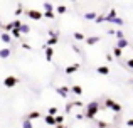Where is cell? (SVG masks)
I'll list each match as a JSON object with an SVG mask.
<instances>
[{"instance_id": "cell-7", "label": "cell", "mask_w": 133, "mask_h": 128, "mask_svg": "<svg viewBox=\"0 0 133 128\" xmlns=\"http://www.w3.org/2000/svg\"><path fill=\"white\" fill-rule=\"evenodd\" d=\"M79 68H81V66H79L78 63H74V64H71V66H68V68L64 69V72L66 74H74L76 71H79Z\"/></svg>"}, {"instance_id": "cell-41", "label": "cell", "mask_w": 133, "mask_h": 128, "mask_svg": "<svg viewBox=\"0 0 133 128\" xmlns=\"http://www.w3.org/2000/svg\"><path fill=\"white\" fill-rule=\"evenodd\" d=\"M131 83H133V81H131Z\"/></svg>"}, {"instance_id": "cell-2", "label": "cell", "mask_w": 133, "mask_h": 128, "mask_svg": "<svg viewBox=\"0 0 133 128\" xmlns=\"http://www.w3.org/2000/svg\"><path fill=\"white\" fill-rule=\"evenodd\" d=\"M103 108L104 110H110V111H113V113H120L121 111V105H120V103H116L115 99H110V98L104 99Z\"/></svg>"}, {"instance_id": "cell-34", "label": "cell", "mask_w": 133, "mask_h": 128, "mask_svg": "<svg viewBox=\"0 0 133 128\" xmlns=\"http://www.w3.org/2000/svg\"><path fill=\"white\" fill-rule=\"evenodd\" d=\"M72 105H74L76 108H83V103L81 101H72Z\"/></svg>"}, {"instance_id": "cell-35", "label": "cell", "mask_w": 133, "mask_h": 128, "mask_svg": "<svg viewBox=\"0 0 133 128\" xmlns=\"http://www.w3.org/2000/svg\"><path fill=\"white\" fill-rule=\"evenodd\" d=\"M22 47H24V49H29V51L32 49V46H30V44H27V42H24V44H22Z\"/></svg>"}, {"instance_id": "cell-31", "label": "cell", "mask_w": 133, "mask_h": 128, "mask_svg": "<svg viewBox=\"0 0 133 128\" xmlns=\"http://www.w3.org/2000/svg\"><path fill=\"white\" fill-rule=\"evenodd\" d=\"M96 123H98V126H99V128H106L108 126V123L106 122H101V120H96Z\"/></svg>"}, {"instance_id": "cell-10", "label": "cell", "mask_w": 133, "mask_h": 128, "mask_svg": "<svg viewBox=\"0 0 133 128\" xmlns=\"http://www.w3.org/2000/svg\"><path fill=\"white\" fill-rule=\"evenodd\" d=\"M44 122H45V125H49V126H56V116L45 115L44 116Z\"/></svg>"}, {"instance_id": "cell-12", "label": "cell", "mask_w": 133, "mask_h": 128, "mask_svg": "<svg viewBox=\"0 0 133 128\" xmlns=\"http://www.w3.org/2000/svg\"><path fill=\"white\" fill-rule=\"evenodd\" d=\"M10 54H12V51L9 47H3V49H0V59H7V57H10Z\"/></svg>"}, {"instance_id": "cell-30", "label": "cell", "mask_w": 133, "mask_h": 128, "mask_svg": "<svg viewBox=\"0 0 133 128\" xmlns=\"http://www.w3.org/2000/svg\"><path fill=\"white\" fill-rule=\"evenodd\" d=\"M84 118H86V116H84V113H78V115L74 116V120H76V122H81V120H84Z\"/></svg>"}, {"instance_id": "cell-40", "label": "cell", "mask_w": 133, "mask_h": 128, "mask_svg": "<svg viewBox=\"0 0 133 128\" xmlns=\"http://www.w3.org/2000/svg\"><path fill=\"white\" fill-rule=\"evenodd\" d=\"M71 2H78V0H71Z\"/></svg>"}, {"instance_id": "cell-9", "label": "cell", "mask_w": 133, "mask_h": 128, "mask_svg": "<svg viewBox=\"0 0 133 128\" xmlns=\"http://www.w3.org/2000/svg\"><path fill=\"white\" fill-rule=\"evenodd\" d=\"M57 42H59V37H57V34H52V32H51V37L47 39V46L54 47V46H56Z\"/></svg>"}, {"instance_id": "cell-27", "label": "cell", "mask_w": 133, "mask_h": 128, "mask_svg": "<svg viewBox=\"0 0 133 128\" xmlns=\"http://www.w3.org/2000/svg\"><path fill=\"white\" fill-rule=\"evenodd\" d=\"M64 123V116L62 115H56V125H62Z\"/></svg>"}, {"instance_id": "cell-1", "label": "cell", "mask_w": 133, "mask_h": 128, "mask_svg": "<svg viewBox=\"0 0 133 128\" xmlns=\"http://www.w3.org/2000/svg\"><path fill=\"white\" fill-rule=\"evenodd\" d=\"M101 111V105L98 101H91L89 105H86V111H84V116L88 120H94L96 115Z\"/></svg>"}, {"instance_id": "cell-5", "label": "cell", "mask_w": 133, "mask_h": 128, "mask_svg": "<svg viewBox=\"0 0 133 128\" xmlns=\"http://www.w3.org/2000/svg\"><path fill=\"white\" fill-rule=\"evenodd\" d=\"M56 93H57L61 98H68L69 93H71V88H68V86H59V88H56Z\"/></svg>"}, {"instance_id": "cell-25", "label": "cell", "mask_w": 133, "mask_h": 128, "mask_svg": "<svg viewBox=\"0 0 133 128\" xmlns=\"http://www.w3.org/2000/svg\"><path fill=\"white\" fill-rule=\"evenodd\" d=\"M47 115H52V116H56V115H57V106H51V108L47 110Z\"/></svg>"}, {"instance_id": "cell-6", "label": "cell", "mask_w": 133, "mask_h": 128, "mask_svg": "<svg viewBox=\"0 0 133 128\" xmlns=\"http://www.w3.org/2000/svg\"><path fill=\"white\" fill-rule=\"evenodd\" d=\"M44 56H45V61H47V63H51L52 57H54V47L47 46V47L44 49Z\"/></svg>"}, {"instance_id": "cell-20", "label": "cell", "mask_w": 133, "mask_h": 128, "mask_svg": "<svg viewBox=\"0 0 133 128\" xmlns=\"http://www.w3.org/2000/svg\"><path fill=\"white\" fill-rule=\"evenodd\" d=\"M83 17H84L86 20H94V19L98 17V14H96V12H86V14H84Z\"/></svg>"}, {"instance_id": "cell-28", "label": "cell", "mask_w": 133, "mask_h": 128, "mask_svg": "<svg viewBox=\"0 0 133 128\" xmlns=\"http://www.w3.org/2000/svg\"><path fill=\"white\" fill-rule=\"evenodd\" d=\"M14 12H15V17L22 15V14H24V9H22V5H17V9L14 10Z\"/></svg>"}, {"instance_id": "cell-32", "label": "cell", "mask_w": 133, "mask_h": 128, "mask_svg": "<svg viewBox=\"0 0 133 128\" xmlns=\"http://www.w3.org/2000/svg\"><path fill=\"white\" fill-rule=\"evenodd\" d=\"M72 108H74V105H72V103H68V105H66V113H71Z\"/></svg>"}, {"instance_id": "cell-21", "label": "cell", "mask_w": 133, "mask_h": 128, "mask_svg": "<svg viewBox=\"0 0 133 128\" xmlns=\"http://www.w3.org/2000/svg\"><path fill=\"white\" fill-rule=\"evenodd\" d=\"M10 36L15 37V39H22V32H20L19 29H12L10 30Z\"/></svg>"}, {"instance_id": "cell-14", "label": "cell", "mask_w": 133, "mask_h": 128, "mask_svg": "<svg viewBox=\"0 0 133 128\" xmlns=\"http://www.w3.org/2000/svg\"><path fill=\"white\" fill-rule=\"evenodd\" d=\"M84 41H86V44H88V46H94V44L99 42V37H98V36H93V37H88V39H84Z\"/></svg>"}, {"instance_id": "cell-22", "label": "cell", "mask_w": 133, "mask_h": 128, "mask_svg": "<svg viewBox=\"0 0 133 128\" xmlns=\"http://www.w3.org/2000/svg\"><path fill=\"white\" fill-rule=\"evenodd\" d=\"M54 10H56V14H59V15H64V14L68 12V9H66L64 5H57V7H56Z\"/></svg>"}, {"instance_id": "cell-17", "label": "cell", "mask_w": 133, "mask_h": 128, "mask_svg": "<svg viewBox=\"0 0 133 128\" xmlns=\"http://www.w3.org/2000/svg\"><path fill=\"white\" fill-rule=\"evenodd\" d=\"M72 37H74V41H78V42H83V41L86 39V36L83 32H74V34H72Z\"/></svg>"}, {"instance_id": "cell-16", "label": "cell", "mask_w": 133, "mask_h": 128, "mask_svg": "<svg viewBox=\"0 0 133 128\" xmlns=\"http://www.w3.org/2000/svg\"><path fill=\"white\" fill-rule=\"evenodd\" d=\"M128 46H130V44H128V41H127V39H118L116 47H120V49H127Z\"/></svg>"}, {"instance_id": "cell-23", "label": "cell", "mask_w": 133, "mask_h": 128, "mask_svg": "<svg viewBox=\"0 0 133 128\" xmlns=\"http://www.w3.org/2000/svg\"><path fill=\"white\" fill-rule=\"evenodd\" d=\"M20 32H22V36H25V34L30 32V25H27V24H22V27H20Z\"/></svg>"}, {"instance_id": "cell-26", "label": "cell", "mask_w": 133, "mask_h": 128, "mask_svg": "<svg viewBox=\"0 0 133 128\" xmlns=\"http://www.w3.org/2000/svg\"><path fill=\"white\" fill-rule=\"evenodd\" d=\"M44 19H54L56 17V12H42Z\"/></svg>"}, {"instance_id": "cell-13", "label": "cell", "mask_w": 133, "mask_h": 128, "mask_svg": "<svg viewBox=\"0 0 133 128\" xmlns=\"http://www.w3.org/2000/svg\"><path fill=\"white\" fill-rule=\"evenodd\" d=\"M96 72L101 74V76H108L110 74V68H108V66H99V68L96 69Z\"/></svg>"}, {"instance_id": "cell-19", "label": "cell", "mask_w": 133, "mask_h": 128, "mask_svg": "<svg viewBox=\"0 0 133 128\" xmlns=\"http://www.w3.org/2000/svg\"><path fill=\"white\" fill-rule=\"evenodd\" d=\"M42 9H44V12H54V7H52L51 2H44L42 3Z\"/></svg>"}, {"instance_id": "cell-18", "label": "cell", "mask_w": 133, "mask_h": 128, "mask_svg": "<svg viewBox=\"0 0 133 128\" xmlns=\"http://www.w3.org/2000/svg\"><path fill=\"white\" fill-rule=\"evenodd\" d=\"M113 56L116 57V59H121V57H123V49H120V47H115V49H113Z\"/></svg>"}, {"instance_id": "cell-11", "label": "cell", "mask_w": 133, "mask_h": 128, "mask_svg": "<svg viewBox=\"0 0 133 128\" xmlns=\"http://www.w3.org/2000/svg\"><path fill=\"white\" fill-rule=\"evenodd\" d=\"M37 118H41V113L39 111H30V113H27V115H25V120H30V122H34V120H37Z\"/></svg>"}, {"instance_id": "cell-15", "label": "cell", "mask_w": 133, "mask_h": 128, "mask_svg": "<svg viewBox=\"0 0 133 128\" xmlns=\"http://www.w3.org/2000/svg\"><path fill=\"white\" fill-rule=\"evenodd\" d=\"M71 93H74L76 96H83V88H81L79 84H74V86L71 88Z\"/></svg>"}, {"instance_id": "cell-37", "label": "cell", "mask_w": 133, "mask_h": 128, "mask_svg": "<svg viewBox=\"0 0 133 128\" xmlns=\"http://www.w3.org/2000/svg\"><path fill=\"white\" fill-rule=\"evenodd\" d=\"M127 125H128V126H133V118L128 120V122H127Z\"/></svg>"}, {"instance_id": "cell-39", "label": "cell", "mask_w": 133, "mask_h": 128, "mask_svg": "<svg viewBox=\"0 0 133 128\" xmlns=\"http://www.w3.org/2000/svg\"><path fill=\"white\" fill-rule=\"evenodd\" d=\"M2 27H3V25H2V22H0V29H2Z\"/></svg>"}, {"instance_id": "cell-8", "label": "cell", "mask_w": 133, "mask_h": 128, "mask_svg": "<svg viewBox=\"0 0 133 128\" xmlns=\"http://www.w3.org/2000/svg\"><path fill=\"white\" fill-rule=\"evenodd\" d=\"M0 39H2L3 44H10V42H12V36H10V32H5V30L0 34Z\"/></svg>"}, {"instance_id": "cell-3", "label": "cell", "mask_w": 133, "mask_h": 128, "mask_svg": "<svg viewBox=\"0 0 133 128\" xmlns=\"http://www.w3.org/2000/svg\"><path fill=\"white\" fill-rule=\"evenodd\" d=\"M24 14H25L27 17H29L30 20H34V22H37V20H42L44 15L41 10H36V9H29V10H24Z\"/></svg>"}, {"instance_id": "cell-24", "label": "cell", "mask_w": 133, "mask_h": 128, "mask_svg": "<svg viewBox=\"0 0 133 128\" xmlns=\"http://www.w3.org/2000/svg\"><path fill=\"white\" fill-rule=\"evenodd\" d=\"M22 128H34V125H32V122H30V120H25V118H24Z\"/></svg>"}, {"instance_id": "cell-38", "label": "cell", "mask_w": 133, "mask_h": 128, "mask_svg": "<svg viewBox=\"0 0 133 128\" xmlns=\"http://www.w3.org/2000/svg\"><path fill=\"white\" fill-rule=\"evenodd\" d=\"M54 128H66V126H64V125H56Z\"/></svg>"}, {"instance_id": "cell-29", "label": "cell", "mask_w": 133, "mask_h": 128, "mask_svg": "<svg viewBox=\"0 0 133 128\" xmlns=\"http://www.w3.org/2000/svg\"><path fill=\"white\" fill-rule=\"evenodd\" d=\"M123 63H125V66H127V68L133 69V57H131V59H127V61H123Z\"/></svg>"}, {"instance_id": "cell-4", "label": "cell", "mask_w": 133, "mask_h": 128, "mask_svg": "<svg viewBox=\"0 0 133 128\" xmlns=\"http://www.w3.org/2000/svg\"><path fill=\"white\" fill-rule=\"evenodd\" d=\"M15 84H19V78H15V76H7L3 79V86L5 88H15Z\"/></svg>"}, {"instance_id": "cell-36", "label": "cell", "mask_w": 133, "mask_h": 128, "mask_svg": "<svg viewBox=\"0 0 133 128\" xmlns=\"http://www.w3.org/2000/svg\"><path fill=\"white\" fill-rule=\"evenodd\" d=\"M106 61H110V63H111V61H113V56H111V54H106Z\"/></svg>"}, {"instance_id": "cell-33", "label": "cell", "mask_w": 133, "mask_h": 128, "mask_svg": "<svg viewBox=\"0 0 133 128\" xmlns=\"http://www.w3.org/2000/svg\"><path fill=\"white\" fill-rule=\"evenodd\" d=\"M20 27H22V20L15 19V29H20Z\"/></svg>"}]
</instances>
